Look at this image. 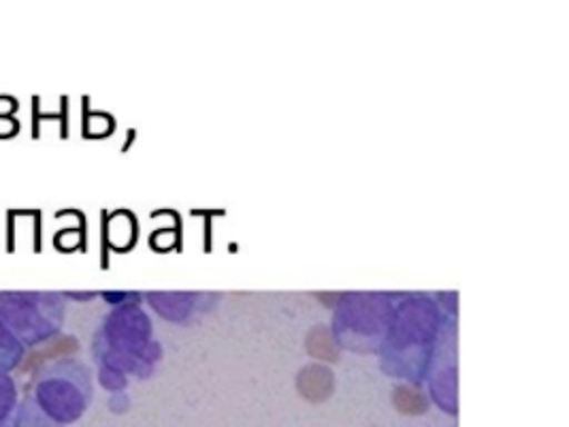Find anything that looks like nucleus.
<instances>
[{"instance_id": "nucleus-1", "label": "nucleus", "mask_w": 569, "mask_h": 427, "mask_svg": "<svg viewBox=\"0 0 569 427\" xmlns=\"http://www.w3.org/2000/svg\"><path fill=\"white\" fill-rule=\"evenodd\" d=\"M92 373L73 357H62L46 364L32 380L30 398L60 426H71L81 419L92 401Z\"/></svg>"}, {"instance_id": "nucleus-2", "label": "nucleus", "mask_w": 569, "mask_h": 427, "mask_svg": "<svg viewBox=\"0 0 569 427\" xmlns=\"http://www.w3.org/2000/svg\"><path fill=\"white\" fill-rule=\"evenodd\" d=\"M0 320L22 347H39L60 334L64 299L53 291H0Z\"/></svg>"}, {"instance_id": "nucleus-3", "label": "nucleus", "mask_w": 569, "mask_h": 427, "mask_svg": "<svg viewBox=\"0 0 569 427\" xmlns=\"http://www.w3.org/2000/svg\"><path fill=\"white\" fill-rule=\"evenodd\" d=\"M299 389L310 400H325L333 391V374L322 366H308L299 376Z\"/></svg>"}, {"instance_id": "nucleus-4", "label": "nucleus", "mask_w": 569, "mask_h": 427, "mask_svg": "<svg viewBox=\"0 0 569 427\" xmlns=\"http://www.w3.org/2000/svg\"><path fill=\"white\" fill-rule=\"evenodd\" d=\"M4 427H64L60 426V424H56L53 419H50L37 404L34 400L27 396L24 400H20L18 404V408H16V413H13V417H11V421L7 424Z\"/></svg>"}, {"instance_id": "nucleus-5", "label": "nucleus", "mask_w": 569, "mask_h": 427, "mask_svg": "<svg viewBox=\"0 0 569 427\" xmlns=\"http://www.w3.org/2000/svg\"><path fill=\"white\" fill-rule=\"evenodd\" d=\"M24 352L27 348L20 345V340L0 320V368L7 373H13L22 364Z\"/></svg>"}, {"instance_id": "nucleus-6", "label": "nucleus", "mask_w": 569, "mask_h": 427, "mask_svg": "<svg viewBox=\"0 0 569 427\" xmlns=\"http://www.w3.org/2000/svg\"><path fill=\"white\" fill-rule=\"evenodd\" d=\"M20 404L18 383L11 373L0 368V427L7 426Z\"/></svg>"}, {"instance_id": "nucleus-7", "label": "nucleus", "mask_w": 569, "mask_h": 427, "mask_svg": "<svg viewBox=\"0 0 569 427\" xmlns=\"http://www.w3.org/2000/svg\"><path fill=\"white\" fill-rule=\"evenodd\" d=\"M308 348H310V355H316L320 359H337V350L333 342H331V336H329L327 327L311 329Z\"/></svg>"}, {"instance_id": "nucleus-8", "label": "nucleus", "mask_w": 569, "mask_h": 427, "mask_svg": "<svg viewBox=\"0 0 569 427\" xmlns=\"http://www.w3.org/2000/svg\"><path fill=\"white\" fill-rule=\"evenodd\" d=\"M395 406L403 413H422L427 408V401L412 387H399L395 391Z\"/></svg>"}]
</instances>
